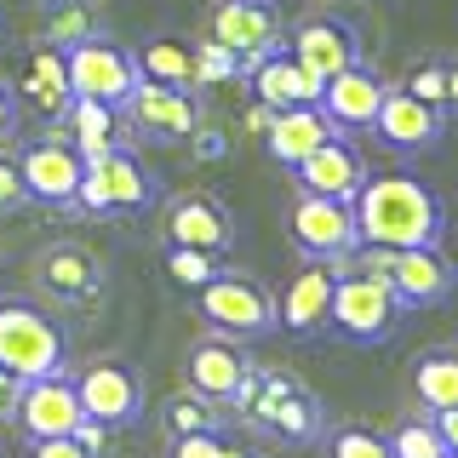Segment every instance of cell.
<instances>
[{"instance_id":"1","label":"cell","mask_w":458,"mask_h":458,"mask_svg":"<svg viewBox=\"0 0 458 458\" xmlns=\"http://www.w3.org/2000/svg\"><path fill=\"white\" fill-rule=\"evenodd\" d=\"M355 229H361V247H429L447 229V200H441L429 183H419L412 172H384V178H367L355 190Z\"/></svg>"},{"instance_id":"2","label":"cell","mask_w":458,"mask_h":458,"mask_svg":"<svg viewBox=\"0 0 458 458\" xmlns=\"http://www.w3.org/2000/svg\"><path fill=\"white\" fill-rule=\"evenodd\" d=\"M229 412H235L241 424L286 441V447H310V441L327 436L321 395H315L304 378L281 372V367H252L247 378H241V390L229 395Z\"/></svg>"},{"instance_id":"3","label":"cell","mask_w":458,"mask_h":458,"mask_svg":"<svg viewBox=\"0 0 458 458\" xmlns=\"http://www.w3.org/2000/svg\"><path fill=\"white\" fill-rule=\"evenodd\" d=\"M0 367L18 378H40V372L69 367V333L52 310L35 298H0Z\"/></svg>"},{"instance_id":"4","label":"cell","mask_w":458,"mask_h":458,"mask_svg":"<svg viewBox=\"0 0 458 458\" xmlns=\"http://www.w3.org/2000/svg\"><path fill=\"white\" fill-rule=\"evenodd\" d=\"M401 321H407V304L390 293V281H384L378 269H344L333 281V315H327V327H333L338 338L390 344L401 333Z\"/></svg>"},{"instance_id":"5","label":"cell","mask_w":458,"mask_h":458,"mask_svg":"<svg viewBox=\"0 0 458 458\" xmlns=\"http://www.w3.org/2000/svg\"><path fill=\"white\" fill-rule=\"evenodd\" d=\"M195 310L212 333L241 338V344L276 333V293L258 276H241V269H218L207 286H195Z\"/></svg>"},{"instance_id":"6","label":"cell","mask_w":458,"mask_h":458,"mask_svg":"<svg viewBox=\"0 0 458 458\" xmlns=\"http://www.w3.org/2000/svg\"><path fill=\"white\" fill-rule=\"evenodd\" d=\"M155 200V172L138 161L126 143H114V149L92 155L81 172V195L75 207L92 212V218H109V212H143Z\"/></svg>"},{"instance_id":"7","label":"cell","mask_w":458,"mask_h":458,"mask_svg":"<svg viewBox=\"0 0 458 458\" xmlns=\"http://www.w3.org/2000/svg\"><path fill=\"white\" fill-rule=\"evenodd\" d=\"M286 229H293V247L304 258H327V264H344V258L361 252V229H355V207L338 195H315L298 190L293 212H286Z\"/></svg>"},{"instance_id":"8","label":"cell","mask_w":458,"mask_h":458,"mask_svg":"<svg viewBox=\"0 0 458 458\" xmlns=\"http://www.w3.org/2000/svg\"><path fill=\"white\" fill-rule=\"evenodd\" d=\"M367 269H378L407 310H429L458 286V269H453V258L441 252V241H429V247H395V252L372 247Z\"/></svg>"},{"instance_id":"9","label":"cell","mask_w":458,"mask_h":458,"mask_svg":"<svg viewBox=\"0 0 458 458\" xmlns=\"http://www.w3.org/2000/svg\"><path fill=\"white\" fill-rule=\"evenodd\" d=\"M69 69V92L75 98H104V104H126L138 86V57L126 47H114L109 35H86L75 47H64Z\"/></svg>"},{"instance_id":"10","label":"cell","mask_w":458,"mask_h":458,"mask_svg":"<svg viewBox=\"0 0 458 458\" xmlns=\"http://www.w3.org/2000/svg\"><path fill=\"white\" fill-rule=\"evenodd\" d=\"M18 166H23V190L35 207H75V195H81V149H75V138H64V132H47V138H29L23 149H18Z\"/></svg>"},{"instance_id":"11","label":"cell","mask_w":458,"mask_h":458,"mask_svg":"<svg viewBox=\"0 0 458 458\" xmlns=\"http://www.w3.org/2000/svg\"><path fill=\"white\" fill-rule=\"evenodd\" d=\"M75 390H81V412L98 419L104 429H121V424H138L143 412V378L132 361L121 355H98L75 372Z\"/></svg>"},{"instance_id":"12","label":"cell","mask_w":458,"mask_h":458,"mask_svg":"<svg viewBox=\"0 0 458 458\" xmlns=\"http://www.w3.org/2000/svg\"><path fill=\"white\" fill-rule=\"evenodd\" d=\"M121 121L149 143H183L200 121L195 86H161V81H138L132 98L121 104Z\"/></svg>"},{"instance_id":"13","label":"cell","mask_w":458,"mask_h":458,"mask_svg":"<svg viewBox=\"0 0 458 458\" xmlns=\"http://www.w3.org/2000/svg\"><path fill=\"white\" fill-rule=\"evenodd\" d=\"M81 390H75V372L57 367V372H40V378H23V395H18V412L12 424L23 429V441H40V436H75L81 429Z\"/></svg>"},{"instance_id":"14","label":"cell","mask_w":458,"mask_h":458,"mask_svg":"<svg viewBox=\"0 0 458 458\" xmlns=\"http://www.w3.org/2000/svg\"><path fill=\"white\" fill-rule=\"evenodd\" d=\"M35 286L57 304H98L104 298V258H98L86 241H52V247L35 252Z\"/></svg>"},{"instance_id":"15","label":"cell","mask_w":458,"mask_h":458,"mask_svg":"<svg viewBox=\"0 0 458 458\" xmlns=\"http://www.w3.org/2000/svg\"><path fill=\"white\" fill-rule=\"evenodd\" d=\"M207 40H218L241 57V64H258V57L281 52L286 35H281V18L269 0H218V6L207 12Z\"/></svg>"},{"instance_id":"16","label":"cell","mask_w":458,"mask_h":458,"mask_svg":"<svg viewBox=\"0 0 458 458\" xmlns=\"http://www.w3.org/2000/svg\"><path fill=\"white\" fill-rule=\"evenodd\" d=\"M372 132H378L384 149H401V155H419V149H436L441 132H447V114L424 98H412L407 86H390L384 92L378 114H372Z\"/></svg>"},{"instance_id":"17","label":"cell","mask_w":458,"mask_h":458,"mask_svg":"<svg viewBox=\"0 0 458 458\" xmlns=\"http://www.w3.org/2000/svg\"><path fill=\"white\" fill-rule=\"evenodd\" d=\"M333 281H338V264H327V258H304V269H298L293 281H286L281 304H276V327L293 338H315L327 327V315H333Z\"/></svg>"},{"instance_id":"18","label":"cell","mask_w":458,"mask_h":458,"mask_svg":"<svg viewBox=\"0 0 458 458\" xmlns=\"http://www.w3.org/2000/svg\"><path fill=\"white\" fill-rule=\"evenodd\" d=\"M247 372H252V361H247V350H241V338L207 333V338H195L190 350H183V384H190L195 395H207V401H224V407H229V395L241 390Z\"/></svg>"},{"instance_id":"19","label":"cell","mask_w":458,"mask_h":458,"mask_svg":"<svg viewBox=\"0 0 458 458\" xmlns=\"http://www.w3.org/2000/svg\"><path fill=\"white\" fill-rule=\"evenodd\" d=\"M166 241L178 247H207V252H229L235 247V218L218 195L207 190H183L166 200Z\"/></svg>"},{"instance_id":"20","label":"cell","mask_w":458,"mask_h":458,"mask_svg":"<svg viewBox=\"0 0 458 458\" xmlns=\"http://www.w3.org/2000/svg\"><path fill=\"white\" fill-rule=\"evenodd\" d=\"M286 52H293L315 81H333L350 64H361V35H355L344 18H310V23H298L293 35H286Z\"/></svg>"},{"instance_id":"21","label":"cell","mask_w":458,"mask_h":458,"mask_svg":"<svg viewBox=\"0 0 458 458\" xmlns=\"http://www.w3.org/2000/svg\"><path fill=\"white\" fill-rule=\"evenodd\" d=\"M298 190H315V195H338V200H355V190L367 183V155L350 143V132H333L327 143H315L304 161L293 166Z\"/></svg>"},{"instance_id":"22","label":"cell","mask_w":458,"mask_h":458,"mask_svg":"<svg viewBox=\"0 0 458 458\" xmlns=\"http://www.w3.org/2000/svg\"><path fill=\"white\" fill-rule=\"evenodd\" d=\"M384 92H390V81H384L378 69L350 64L344 75L321 81V98H315V104L327 109V121H333L338 132H367L372 114H378V104H384Z\"/></svg>"},{"instance_id":"23","label":"cell","mask_w":458,"mask_h":458,"mask_svg":"<svg viewBox=\"0 0 458 458\" xmlns=\"http://www.w3.org/2000/svg\"><path fill=\"white\" fill-rule=\"evenodd\" d=\"M18 104H29L35 114H47V121H64L69 104H75V92H69V69H64V52H57L52 40H40V47L23 57Z\"/></svg>"},{"instance_id":"24","label":"cell","mask_w":458,"mask_h":458,"mask_svg":"<svg viewBox=\"0 0 458 458\" xmlns=\"http://www.w3.org/2000/svg\"><path fill=\"white\" fill-rule=\"evenodd\" d=\"M338 126L327 121V109L321 104H293V109H276L269 114V126H264V149L276 155L281 166H298L304 155L315 149V143H327Z\"/></svg>"},{"instance_id":"25","label":"cell","mask_w":458,"mask_h":458,"mask_svg":"<svg viewBox=\"0 0 458 458\" xmlns=\"http://www.w3.org/2000/svg\"><path fill=\"white\" fill-rule=\"evenodd\" d=\"M247 81H252V92H258L264 109H293V104H315V98H321V81H315L286 47L258 57V64L247 69Z\"/></svg>"},{"instance_id":"26","label":"cell","mask_w":458,"mask_h":458,"mask_svg":"<svg viewBox=\"0 0 458 458\" xmlns=\"http://www.w3.org/2000/svg\"><path fill=\"white\" fill-rule=\"evenodd\" d=\"M69 138H75V149H81V161H92V155H104L121 143V104H104V98H75L69 104Z\"/></svg>"},{"instance_id":"27","label":"cell","mask_w":458,"mask_h":458,"mask_svg":"<svg viewBox=\"0 0 458 458\" xmlns=\"http://www.w3.org/2000/svg\"><path fill=\"white\" fill-rule=\"evenodd\" d=\"M412 390L429 412L458 407V350H424L412 361Z\"/></svg>"},{"instance_id":"28","label":"cell","mask_w":458,"mask_h":458,"mask_svg":"<svg viewBox=\"0 0 458 458\" xmlns=\"http://www.w3.org/2000/svg\"><path fill=\"white\" fill-rule=\"evenodd\" d=\"M132 57H138V81L195 86V47H190V40H172V35H161V40H149V47L132 52Z\"/></svg>"},{"instance_id":"29","label":"cell","mask_w":458,"mask_h":458,"mask_svg":"<svg viewBox=\"0 0 458 458\" xmlns=\"http://www.w3.org/2000/svg\"><path fill=\"white\" fill-rule=\"evenodd\" d=\"M161 424H166V436H200V429H224L229 412H224V401H207V395L183 390L161 407Z\"/></svg>"},{"instance_id":"30","label":"cell","mask_w":458,"mask_h":458,"mask_svg":"<svg viewBox=\"0 0 458 458\" xmlns=\"http://www.w3.org/2000/svg\"><path fill=\"white\" fill-rule=\"evenodd\" d=\"M86 35H98V18L86 12V0H52L40 40H52V47L64 52V47H75V40H86Z\"/></svg>"},{"instance_id":"31","label":"cell","mask_w":458,"mask_h":458,"mask_svg":"<svg viewBox=\"0 0 458 458\" xmlns=\"http://www.w3.org/2000/svg\"><path fill=\"white\" fill-rule=\"evenodd\" d=\"M218 258H224V252H207V247H178V241H166V276L178 281V286H190V293H195V286H207V281L224 269Z\"/></svg>"},{"instance_id":"32","label":"cell","mask_w":458,"mask_h":458,"mask_svg":"<svg viewBox=\"0 0 458 458\" xmlns=\"http://www.w3.org/2000/svg\"><path fill=\"white\" fill-rule=\"evenodd\" d=\"M390 458H447V447H441V429L436 419H412V424H395L390 436Z\"/></svg>"},{"instance_id":"33","label":"cell","mask_w":458,"mask_h":458,"mask_svg":"<svg viewBox=\"0 0 458 458\" xmlns=\"http://www.w3.org/2000/svg\"><path fill=\"white\" fill-rule=\"evenodd\" d=\"M327 458H390V441L372 436L367 424H338L327 436Z\"/></svg>"},{"instance_id":"34","label":"cell","mask_w":458,"mask_h":458,"mask_svg":"<svg viewBox=\"0 0 458 458\" xmlns=\"http://www.w3.org/2000/svg\"><path fill=\"white\" fill-rule=\"evenodd\" d=\"M235 75H247V64H241L229 47H218V40H200V47H195V86H207V81H235Z\"/></svg>"},{"instance_id":"35","label":"cell","mask_w":458,"mask_h":458,"mask_svg":"<svg viewBox=\"0 0 458 458\" xmlns=\"http://www.w3.org/2000/svg\"><path fill=\"white\" fill-rule=\"evenodd\" d=\"M172 458H252V453H241L224 429H200V436H172Z\"/></svg>"},{"instance_id":"36","label":"cell","mask_w":458,"mask_h":458,"mask_svg":"<svg viewBox=\"0 0 458 458\" xmlns=\"http://www.w3.org/2000/svg\"><path fill=\"white\" fill-rule=\"evenodd\" d=\"M29 207V190H23V166H18V149L0 143V212H23Z\"/></svg>"},{"instance_id":"37","label":"cell","mask_w":458,"mask_h":458,"mask_svg":"<svg viewBox=\"0 0 458 458\" xmlns=\"http://www.w3.org/2000/svg\"><path fill=\"white\" fill-rule=\"evenodd\" d=\"M407 92L441 109V104H447V64H424V69H412V75H407Z\"/></svg>"},{"instance_id":"38","label":"cell","mask_w":458,"mask_h":458,"mask_svg":"<svg viewBox=\"0 0 458 458\" xmlns=\"http://www.w3.org/2000/svg\"><path fill=\"white\" fill-rule=\"evenodd\" d=\"M29 458H98L81 436H40L29 441Z\"/></svg>"},{"instance_id":"39","label":"cell","mask_w":458,"mask_h":458,"mask_svg":"<svg viewBox=\"0 0 458 458\" xmlns=\"http://www.w3.org/2000/svg\"><path fill=\"white\" fill-rule=\"evenodd\" d=\"M18 109H23V104H18V86H12L6 75H0V143H6L12 132H18Z\"/></svg>"},{"instance_id":"40","label":"cell","mask_w":458,"mask_h":458,"mask_svg":"<svg viewBox=\"0 0 458 458\" xmlns=\"http://www.w3.org/2000/svg\"><path fill=\"white\" fill-rule=\"evenodd\" d=\"M18 395H23V378H18V372H6V367H0V424H6L12 412H18Z\"/></svg>"},{"instance_id":"41","label":"cell","mask_w":458,"mask_h":458,"mask_svg":"<svg viewBox=\"0 0 458 458\" xmlns=\"http://www.w3.org/2000/svg\"><path fill=\"white\" fill-rule=\"evenodd\" d=\"M190 138H195V155H200V161L224 155V132H212V126H200V121H195V132H190Z\"/></svg>"},{"instance_id":"42","label":"cell","mask_w":458,"mask_h":458,"mask_svg":"<svg viewBox=\"0 0 458 458\" xmlns=\"http://www.w3.org/2000/svg\"><path fill=\"white\" fill-rule=\"evenodd\" d=\"M436 429H441V447H447V453H458V407L436 412Z\"/></svg>"},{"instance_id":"43","label":"cell","mask_w":458,"mask_h":458,"mask_svg":"<svg viewBox=\"0 0 458 458\" xmlns=\"http://www.w3.org/2000/svg\"><path fill=\"white\" fill-rule=\"evenodd\" d=\"M447 104H458V64H447Z\"/></svg>"},{"instance_id":"44","label":"cell","mask_w":458,"mask_h":458,"mask_svg":"<svg viewBox=\"0 0 458 458\" xmlns=\"http://www.w3.org/2000/svg\"><path fill=\"white\" fill-rule=\"evenodd\" d=\"M447 458H458V453H447Z\"/></svg>"}]
</instances>
